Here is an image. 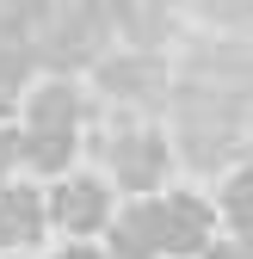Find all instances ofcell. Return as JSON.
<instances>
[{"label": "cell", "mask_w": 253, "mask_h": 259, "mask_svg": "<svg viewBox=\"0 0 253 259\" xmlns=\"http://www.w3.org/2000/svg\"><path fill=\"white\" fill-rule=\"evenodd\" d=\"M56 259H105V253H93V247H62Z\"/></svg>", "instance_id": "ba28073f"}, {"label": "cell", "mask_w": 253, "mask_h": 259, "mask_svg": "<svg viewBox=\"0 0 253 259\" xmlns=\"http://www.w3.org/2000/svg\"><path fill=\"white\" fill-rule=\"evenodd\" d=\"M50 235V210L44 191L31 185H0V253H25Z\"/></svg>", "instance_id": "8992f818"}, {"label": "cell", "mask_w": 253, "mask_h": 259, "mask_svg": "<svg viewBox=\"0 0 253 259\" xmlns=\"http://www.w3.org/2000/svg\"><path fill=\"white\" fill-rule=\"evenodd\" d=\"M154 204V247L173 259H198L216 247V210L198 191H173V198H148Z\"/></svg>", "instance_id": "3957f363"}, {"label": "cell", "mask_w": 253, "mask_h": 259, "mask_svg": "<svg viewBox=\"0 0 253 259\" xmlns=\"http://www.w3.org/2000/svg\"><path fill=\"white\" fill-rule=\"evenodd\" d=\"M31 56L25 44H0V117H7L19 99H25V87H31Z\"/></svg>", "instance_id": "52a82bcc"}, {"label": "cell", "mask_w": 253, "mask_h": 259, "mask_svg": "<svg viewBox=\"0 0 253 259\" xmlns=\"http://www.w3.org/2000/svg\"><path fill=\"white\" fill-rule=\"evenodd\" d=\"M111 160V179L123 191H136V198H148V191H161L167 185V167H173V148L154 136V130H130V117H123V130L111 123V136L99 148Z\"/></svg>", "instance_id": "6da1fadb"}, {"label": "cell", "mask_w": 253, "mask_h": 259, "mask_svg": "<svg viewBox=\"0 0 253 259\" xmlns=\"http://www.w3.org/2000/svg\"><path fill=\"white\" fill-rule=\"evenodd\" d=\"M93 74H99L105 99H117V105H154L167 93V68L154 50H111V56H99Z\"/></svg>", "instance_id": "277c9868"}, {"label": "cell", "mask_w": 253, "mask_h": 259, "mask_svg": "<svg viewBox=\"0 0 253 259\" xmlns=\"http://www.w3.org/2000/svg\"><path fill=\"white\" fill-rule=\"evenodd\" d=\"M44 210H50V229L74 235V241L105 235V229H111V216H117V210H111V185H105V179H93V173H62V179L50 185Z\"/></svg>", "instance_id": "7a4b0ae2"}, {"label": "cell", "mask_w": 253, "mask_h": 259, "mask_svg": "<svg viewBox=\"0 0 253 259\" xmlns=\"http://www.w3.org/2000/svg\"><path fill=\"white\" fill-rule=\"evenodd\" d=\"M80 117H87V99L62 74L25 93V136H80Z\"/></svg>", "instance_id": "5b68a950"}]
</instances>
